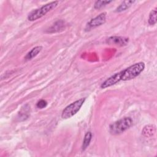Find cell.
<instances>
[{"label": "cell", "mask_w": 157, "mask_h": 157, "mask_svg": "<svg viewBox=\"0 0 157 157\" xmlns=\"http://www.w3.org/2000/svg\"><path fill=\"white\" fill-rule=\"evenodd\" d=\"M106 13L102 12L94 18H92L88 23V26L91 28H95L103 25L105 22Z\"/></svg>", "instance_id": "cell-7"}, {"label": "cell", "mask_w": 157, "mask_h": 157, "mask_svg": "<svg viewBox=\"0 0 157 157\" xmlns=\"http://www.w3.org/2000/svg\"><path fill=\"white\" fill-rule=\"evenodd\" d=\"M155 132V127H153L152 125H147L144 127L142 134L146 137L152 136Z\"/></svg>", "instance_id": "cell-12"}, {"label": "cell", "mask_w": 157, "mask_h": 157, "mask_svg": "<svg viewBox=\"0 0 157 157\" xmlns=\"http://www.w3.org/2000/svg\"><path fill=\"white\" fill-rule=\"evenodd\" d=\"M134 2H135V1H124L116 9L115 12H121L124 11L126 9H129Z\"/></svg>", "instance_id": "cell-10"}, {"label": "cell", "mask_w": 157, "mask_h": 157, "mask_svg": "<svg viewBox=\"0 0 157 157\" xmlns=\"http://www.w3.org/2000/svg\"><path fill=\"white\" fill-rule=\"evenodd\" d=\"M85 101V98H81L66 107L62 112L61 117L63 119H67L75 115L80 109Z\"/></svg>", "instance_id": "cell-4"}, {"label": "cell", "mask_w": 157, "mask_h": 157, "mask_svg": "<svg viewBox=\"0 0 157 157\" xmlns=\"http://www.w3.org/2000/svg\"><path fill=\"white\" fill-rule=\"evenodd\" d=\"M121 74H122V71H120L112 75L109 78H108L101 84V88L103 89L106 88L107 87L111 86L116 84L117 83L119 82L120 80H121Z\"/></svg>", "instance_id": "cell-5"}, {"label": "cell", "mask_w": 157, "mask_h": 157, "mask_svg": "<svg viewBox=\"0 0 157 157\" xmlns=\"http://www.w3.org/2000/svg\"><path fill=\"white\" fill-rule=\"evenodd\" d=\"M144 68L145 64L143 62L134 64L122 71L121 80L126 81L136 78L144 71Z\"/></svg>", "instance_id": "cell-2"}, {"label": "cell", "mask_w": 157, "mask_h": 157, "mask_svg": "<svg viewBox=\"0 0 157 157\" xmlns=\"http://www.w3.org/2000/svg\"><path fill=\"white\" fill-rule=\"evenodd\" d=\"M156 10L154 9L151 11L148 17V23L150 25H153L156 23Z\"/></svg>", "instance_id": "cell-14"}, {"label": "cell", "mask_w": 157, "mask_h": 157, "mask_svg": "<svg viewBox=\"0 0 157 157\" xmlns=\"http://www.w3.org/2000/svg\"><path fill=\"white\" fill-rule=\"evenodd\" d=\"M47 105V102L46 101L44 100V99H41L39 101L37 102L36 106L37 108L39 109H44L45 108L46 106Z\"/></svg>", "instance_id": "cell-16"}, {"label": "cell", "mask_w": 157, "mask_h": 157, "mask_svg": "<svg viewBox=\"0 0 157 157\" xmlns=\"http://www.w3.org/2000/svg\"><path fill=\"white\" fill-rule=\"evenodd\" d=\"M92 138V134L91 132H87L86 133V134L85 135L83 140V144H82V150H85L86 149V148L89 146L91 140Z\"/></svg>", "instance_id": "cell-11"}, {"label": "cell", "mask_w": 157, "mask_h": 157, "mask_svg": "<svg viewBox=\"0 0 157 157\" xmlns=\"http://www.w3.org/2000/svg\"><path fill=\"white\" fill-rule=\"evenodd\" d=\"M64 26V22L63 20H58L49 29L48 33H55L59 31L61 29H63Z\"/></svg>", "instance_id": "cell-9"}, {"label": "cell", "mask_w": 157, "mask_h": 157, "mask_svg": "<svg viewBox=\"0 0 157 157\" xmlns=\"http://www.w3.org/2000/svg\"><path fill=\"white\" fill-rule=\"evenodd\" d=\"M58 1H53L50 3L46 4L42 6L41 7L35 9L31 12L28 16V19L29 21H34L36 20L44 15H45L47 13L52 10V9H55L58 4Z\"/></svg>", "instance_id": "cell-3"}, {"label": "cell", "mask_w": 157, "mask_h": 157, "mask_svg": "<svg viewBox=\"0 0 157 157\" xmlns=\"http://www.w3.org/2000/svg\"><path fill=\"white\" fill-rule=\"evenodd\" d=\"M129 39L121 36H112L107 39V43L109 45L117 46H124L128 44Z\"/></svg>", "instance_id": "cell-6"}, {"label": "cell", "mask_w": 157, "mask_h": 157, "mask_svg": "<svg viewBox=\"0 0 157 157\" xmlns=\"http://www.w3.org/2000/svg\"><path fill=\"white\" fill-rule=\"evenodd\" d=\"M112 1H96L94 5V9H101L104 6H105L106 5L109 4V3L112 2Z\"/></svg>", "instance_id": "cell-15"}, {"label": "cell", "mask_w": 157, "mask_h": 157, "mask_svg": "<svg viewBox=\"0 0 157 157\" xmlns=\"http://www.w3.org/2000/svg\"><path fill=\"white\" fill-rule=\"evenodd\" d=\"M132 124V120L131 117H124L111 124L109 126V132L111 134H120L128 129Z\"/></svg>", "instance_id": "cell-1"}, {"label": "cell", "mask_w": 157, "mask_h": 157, "mask_svg": "<svg viewBox=\"0 0 157 157\" xmlns=\"http://www.w3.org/2000/svg\"><path fill=\"white\" fill-rule=\"evenodd\" d=\"M29 110L30 107L28 105H25L22 107L20 112H19V117L20 118H23V119L27 118L29 115Z\"/></svg>", "instance_id": "cell-13"}, {"label": "cell", "mask_w": 157, "mask_h": 157, "mask_svg": "<svg viewBox=\"0 0 157 157\" xmlns=\"http://www.w3.org/2000/svg\"><path fill=\"white\" fill-rule=\"evenodd\" d=\"M42 49V47L41 46H36L34 47L33 48H32L31 51H29L27 53L25 59L26 60H31L33 58L36 57L40 52Z\"/></svg>", "instance_id": "cell-8"}]
</instances>
